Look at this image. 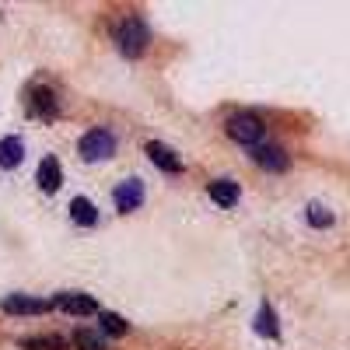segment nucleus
Segmentation results:
<instances>
[{"label":"nucleus","mask_w":350,"mask_h":350,"mask_svg":"<svg viewBox=\"0 0 350 350\" xmlns=\"http://www.w3.org/2000/svg\"><path fill=\"white\" fill-rule=\"evenodd\" d=\"M116 46H120L123 56H140L144 46H148V25H144L140 18H123L120 25H116Z\"/></svg>","instance_id":"f257e3e1"},{"label":"nucleus","mask_w":350,"mask_h":350,"mask_svg":"<svg viewBox=\"0 0 350 350\" xmlns=\"http://www.w3.org/2000/svg\"><path fill=\"white\" fill-rule=\"evenodd\" d=\"M77 151H81L84 161H105V158L116 154V137L109 130H88L77 144Z\"/></svg>","instance_id":"f03ea898"},{"label":"nucleus","mask_w":350,"mask_h":350,"mask_svg":"<svg viewBox=\"0 0 350 350\" xmlns=\"http://www.w3.org/2000/svg\"><path fill=\"white\" fill-rule=\"evenodd\" d=\"M262 133H267V126H262V120L252 112H242V116H231L228 120V137L239 140V144H249V148H256L262 140Z\"/></svg>","instance_id":"7ed1b4c3"},{"label":"nucleus","mask_w":350,"mask_h":350,"mask_svg":"<svg viewBox=\"0 0 350 350\" xmlns=\"http://www.w3.org/2000/svg\"><path fill=\"white\" fill-rule=\"evenodd\" d=\"M53 308L67 312V315H102L98 301L92 295H81V291H60V295L53 298Z\"/></svg>","instance_id":"20e7f679"},{"label":"nucleus","mask_w":350,"mask_h":350,"mask_svg":"<svg viewBox=\"0 0 350 350\" xmlns=\"http://www.w3.org/2000/svg\"><path fill=\"white\" fill-rule=\"evenodd\" d=\"M112 203H116V211H120V214L137 211L140 203H144V183H140V179L120 183V186H116V193H112Z\"/></svg>","instance_id":"39448f33"},{"label":"nucleus","mask_w":350,"mask_h":350,"mask_svg":"<svg viewBox=\"0 0 350 350\" xmlns=\"http://www.w3.org/2000/svg\"><path fill=\"white\" fill-rule=\"evenodd\" d=\"M0 308H4L8 315H42V312L53 308V301L28 298V295H8L4 301H0Z\"/></svg>","instance_id":"423d86ee"},{"label":"nucleus","mask_w":350,"mask_h":350,"mask_svg":"<svg viewBox=\"0 0 350 350\" xmlns=\"http://www.w3.org/2000/svg\"><path fill=\"white\" fill-rule=\"evenodd\" d=\"M144 154H148L161 172H168V175H175V172H183V158L179 154H175L172 148H168V144H161V140H151L148 144V148H144Z\"/></svg>","instance_id":"0eeeda50"},{"label":"nucleus","mask_w":350,"mask_h":350,"mask_svg":"<svg viewBox=\"0 0 350 350\" xmlns=\"http://www.w3.org/2000/svg\"><path fill=\"white\" fill-rule=\"evenodd\" d=\"M64 183V172H60V161L56 158H42L39 161V189L42 193H56Z\"/></svg>","instance_id":"6e6552de"},{"label":"nucleus","mask_w":350,"mask_h":350,"mask_svg":"<svg viewBox=\"0 0 350 350\" xmlns=\"http://www.w3.org/2000/svg\"><path fill=\"white\" fill-rule=\"evenodd\" d=\"M252 161L259 168H267V172H284L287 168V154L280 148H273V144H267V148H256L252 151Z\"/></svg>","instance_id":"1a4fd4ad"},{"label":"nucleus","mask_w":350,"mask_h":350,"mask_svg":"<svg viewBox=\"0 0 350 350\" xmlns=\"http://www.w3.org/2000/svg\"><path fill=\"white\" fill-rule=\"evenodd\" d=\"M207 193H211V200L217 203V207H235L242 189H239V183H231V179H217V183L207 186Z\"/></svg>","instance_id":"9d476101"},{"label":"nucleus","mask_w":350,"mask_h":350,"mask_svg":"<svg viewBox=\"0 0 350 350\" xmlns=\"http://www.w3.org/2000/svg\"><path fill=\"white\" fill-rule=\"evenodd\" d=\"M70 221H74V224H81V228L98 224V211H95V203L88 200V196H74V200H70Z\"/></svg>","instance_id":"9b49d317"},{"label":"nucleus","mask_w":350,"mask_h":350,"mask_svg":"<svg viewBox=\"0 0 350 350\" xmlns=\"http://www.w3.org/2000/svg\"><path fill=\"white\" fill-rule=\"evenodd\" d=\"M21 158H25L21 137H4V140H0V168H18Z\"/></svg>","instance_id":"f8f14e48"},{"label":"nucleus","mask_w":350,"mask_h":350,"mask_svg":"<svg viewBox=\"0 0 350 350\" xmlns=\"http://www.w3.org/2000/svg\"><path fill=\"white\" fill-rule=\"evenodd\" d=\"M256 333H259V336H270V340H277V336H280L277 312H273V305H267V301H262V305H259V312H256Z\"/></svg>","instance_id":"ddd939ff"},{"label":"nucleus","mask_w":350,"mask_h":350,"mask_svg":"<svg viewBox=\"0 0 350 350\" xmlns=\"http://www.w3.org/2000/svg\"><path fill=\"white\" fill-rule=\"evenodd\" d=\"M32 105H36V112L46 116V120H53V116H56V102H53L49 88H36V92H32Z\"/></svg>","instance_id":"4468645a"},{"label":"nucleus","mask_w":350,"mask_h":350,"mask_svg":"<svg viewBox=\"0 0 350 350\" xmlns=\"http://www.w3.org/2000/svg\"><path fill=\"white\" fill-rule=\"evenodd\" d=\"M98 326H102L109 336H126V329H130V323H126V319L112 315V312H102V315H98Z\"/></svg>","instance_id":"2eb2a0df"},{"label":"nucleus","mask_w":350,"mask_h":350,"mask_svg":"<svg viewBox=\"0 0 350 350\" xmlns=\"http://www.w3.org/2000/svg\"><path fill=\"white\" fill-rule=\"evenodd\" d=\"M67 343L60 336H28L21 340V350H64Z\"/></svg>","instance_id":"dca6fc26"},{"label":"nucleus","mask_w":350,"mask_h":350,"mask_svg":"<svg viewBox=\"0 0 350 350\" xmlns=\"http://www.w3.org/2000/svg\"><path fill=\"white\" fill-rule=\"evenodd\" d=\"M74 343H77L81 350H105V340H102L95 329H77Z\"/></svg>","instance_id":"f3484780"},{"label":"nucleus","mask_w":350,"mask_h":350,"mask_svg":"<svg viewBox=\"0 0 350 350\" xmlns=\"http://www.w3.org/2000/svg\"><path fill=\"white\" fill-rule=\"evenodd\" d=\"M308 224L312 228H329L333 224V214L323 207V203H308Z\"/></svg>","instance_id":"a211bd4d"}]
</instances>
